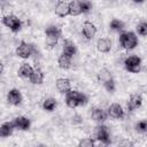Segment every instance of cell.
Returning <instances> with one entry per match:
<instances>
[{"instance_id": "1", "label": "cell", "mask_w": 147, "mask_h": 147, "mask_svg": "<svg viewBox=\"0 0 147 147\" xmlns=\"http://www.w3.org/2000/svg\"><path fill=\"white\" fill-rule=\"evenodd\" d=\"M88 99L85 94L78 92V91H72L70 90L65 94V103L69 108H76L78 106H85L87 103Z\"/></svg>"}, {"instance_id": "2", "label": "cell", "mask_w": 147, "mask_h": 147, "mask_svg": "<svg viewBox=\"0 0 147 147\" xmlns=\"http://www.w3.org/2000/svg\"><path fill=\"white\" fill-rule=\"evenodd\" d=\"M45 34H46V45L49 47H54L62 34V30L57 25H49L45 30Z\"/></svg>"}, {"instance_id": "3", "label": "cell", "mask_w": 147, "mask_h": 147, "mask_svg": "<svg viewBox=\"0 0 147 147\" xmlns=\"http://www.w3.org/2000/svg\"><path fill=\"white\" fill-rule=\"evenodd\" d=\"M119 45L124 49H133L138 46V37L134 32H123L119 36Z\"/></svg>"}, {"instance_id": "4", "label": "cell", "mask_w": 147, "mask_h": 147, "mask_svg": "<svg viewBox=\"0 0 147 147\" xmlns=\"http://www.w3.org/2000/svg\"><path fill=\"white\" fill-rule=\"evenodd\" d=\"M124 67L129 72L138 74L141 69V59L139 56H136V55L129 56L124 61Z\"/></svg>"}, {"instance_id": "5", "label": "cell", "mask_w": 147, "mask_h": 147, "mask_svg": "<svg viewBox=\"0 0 147 147\" xmlns=\"http://www.w3.org/2000/svg\"><path fill=\"white\" fill-rule=\"evenodd\" d=\"M2 24L9 28L13 32H18L22 28V22L15 15H6L2 17Z\"/></svg>"}, {"instance_id": "6", "label": "cell", "mask_w": 147, "mask_h": 147, "mask_svg": "<svg viewBox=\"0 0 147 147\" xmlns=\"http://www.w3.org/2000/svg\"><path fill=\"white\" fill-rule=\"evenodd\" d=\"M34 52V47L32 44H29L26 41H21L20 45L16 48V54L21 59H28L31 56V54Z\"/></svg>"}, {"instance_id": "7", "label": "cell", "mask_w": 147, "mask_h": 147, "mask_svg": "<svg viewBox=\"0 0 147 147\" xmlns=\"http://www.w3.org/2000/svg\"><path fill=\"white\" fill-rule=\"evenodd\" d=\"M95 137L103 145H109L110 144V133H109V130L106 125H99L96 127Z\"/></svg>"}, {"instance_id": "8", "label": "cell", "mask_w": 147, "mask_h": 147, "mask_svg": "<svg viewBox=\"0 0 147 147\" xmlns=\"http://www.w3.org/2000/svg\"><path fill=\"white\" fill-rule=\"evenodd\" d=\"M107 113H108V116H110L113 118H116V119H122V118H124V115H125L123 107L121 105H118V103L110 105V107L108 108Z\"/></svg>"}, {"instance_id": "9", "label": "cell", "mask_w": 147, "mask_h": 147, "mask_svg": "<svg viewBox=\"0 0 147 147\" xmlns=\"http://www.w3.org/2000/svg\"><path fill=\"white\" fill-rule=\"evenodd\" d=\"M7 100L13 106H18L22 102V94L17 88H11L7 94Z\"/></svg>"}, {"instance_id": "10", "label": "cell", "mask_w": 147, "mask_h": 147, "mask_svg": "<svg viewBox=\"0 0 147 147\" xmlns=\"http://www.w3.org/2000/svg\"><path fill=\"white\" fill-rule=\"evenodd\" d=\"M108 113H106L102 108H93L91 111V118L96 123H102L107 119Z\"/></svg>"}, {"instance_id": "11", "label": "cell", "mask_w": 147, "mask_h": 147, "mask_svg": "<svg viewBox=\"0 0 147 147\" xmlns=\"http://www.w3.org/2000/svg\"><path fill=\"white\" fill-rule=\"evenodd\" d=\"M14 124H15V127L17 130H21V131H26L30 129L31 126V122L28 117H24V116H18L16 117L14 121Z\"/></svg>"}, {"instance_id": "12", "label": "cell", "mask_w": 147, "mask_h": 147, "mask_svg": "<svg viewBox=\"0 0 147 147\" xmlns=\"http://www.w3.org/2000/svg\"><path fill=\"white\" fill-rule=\"evenodd\" d=\"M96 33V26L92 22H85L83 25V34L87 40H91Z\"/></svg>"}, {"instance_id": "13", "label": "cell", "mask_w": 147, "mask_h": 147, "mask_svg": "<svg viewBox=\"0 0 147 147\" xmlns=\"http://www.w3.org/2000/svg\"><path fill=\"white\" fill-rule=\"evenodd\" d=\"M55 85H56L57 91L62 94H67L71 90V84H70V80L68 78H59L56 80Z\"/></svg>"}, {"instance_id": "14", "label": "cell", "mask_w": 147, "mask_h": 147, "mask_svg": "<svg viewBox=\"0 0 147 147\" xmlns=\"http://www.w3.org/2000/svg\"><path fill=\"white\" fill-rule=\"evenodd\" d=\"M141 105H142V98L139 94H132L127 102V110L133 111V110L138 109Z\"/></svg>"}, {"instance_id": "15", "label": "cell", "mask_w": 147, "mask_h": 147, "mask_svg": "<svg viewBox=\"0 0 147 147\" xmlns=\"http://www.w3.org/2000/svg\"><path fill=\"white\" fill-rule=\"evenodd\" d=\"M15 124L14 122H5L1 124L0 126V137L1 138H6L13 134L14 130H15Z\"/></svg>"}, {"instance_id": "16", "label": "cell", "mask_w": 147, "mask_h": 147, "mask_svg": "<svg viewBox=\"0 0 147 147\" xmlns=\"http://www.w3.org/2000/svg\"><path fill=\"white\" fill-rule=\"evenodd\" d=\"M55 14L60 17H64L67 15H70L69 11V3L65 1H59L55 6Z\"/></svg>"}, {"instance_id": "17", "label": "cell", "mask_w": 147, "mask_h": 147, "mask_svg": "<svg viewBox=\"0 0 147 147\" xmlns=\"http://www.w3.org/2000/svg\"><path fill=\"white\" fill-rule=\"evenodd\" d=\"M77 52V48H76V45L71 41V40H64L63 41V46H62V53L72 57Z\"/></svg>"}, {"instance_id": "18", "label": "cell", "mask_w": 147, "mask_h": 147, "mask_svg": "<svg viewBox=\"0 0 147 147\" xmlns=\"http://www.w3.org/2000/svg\"><path fill=\"white\" fill-rule=\"evenodd\" d=\"M96 48L101 53H108L111 49V41L108 38H100L96 42Z\"/></svg>"}, {"instance_id": "19", "label": "cell", "mask_w": 147, "mask_h": 147, "mask_svg": "<svg viewBox=\"0 0 147 147\" xmlns=\"http://www.w3.org/2000/svg\"><path fill=\"white\" fill-rule=\"evenodd\" d=\"M32 72H33L32 67H31L30 64H28V63H23V64L20 67V69H18V71H17V75H18L21 78L28 79V78L31 77Z\"/></svg>"}, {"instance_id": "20", "label": "cell", "mask_w": 147, "mask_h": 147, "mask_svg": "<svg viewBox=\"0 0 147 147\" xmlns=\"http://www.w3.org/2000/svg\"><path fill=\"white\" fill-rule=\"evenodd\" d=\"M69 11L71 16H78L80 15L82 11V5L79 0H71L69 2Z\"/></svg>"}, {"instance_id": "21", "label": "cell", "mask_w": 147, "mask_h": 147, "mask_svg": "<svg viewBox=\"0 0 147 147\" xmlns=\"http://www.w3.org/2000/svg\"><path fill=\"white\" fill-rule=\"evenodd\" d=\"M30 79V82L32 83V84H41L42 82H44V72L41 71V69H39V68H36V69H33V72H32V75H31V77L29 78Z\"/></svg>"}, {"instance_id": "22", "label": "cell", "mask_w": 147, "mask_h": 147, "mask_svg": "<svg viewBox=\"0 0 147 147\" xmlns=\"http://www.w3.org/2000/svg\"><path fill=\"white\" fill-rule=\"evenodd\" d=\"M71 59L72 57H70V56H68V55H65V54H61L60 56H59V59H57V64H59V67L61 68V69H69L70 67H71Z\"/></svg>"}, {"instance_id": "23", "label": "cell", "mask_w": 147, "mask_h": 147, "mask_svg": "<svg viewBox=\"0 0 147 147\" xmlns=\"http://www.w3.org/2000/svg\"><path fill=\"white\" fill-rule=\"evenodd\" d=\"M56 106H57V102L53 98H48V99L44 100V102H42V108L47 111H53L56 108Z\"/></svg>"}, {"instance_id": "24", "label": "cell", "mask_w": 147, "mask_h": 147, "mask_svg": "<svg viewBox=\"0 0 147 147\" xmlns=\"http://www.w3.org/2000/svg\"><path fill=\"white\" fill-rule=\"evenodd\" d=\"M109 26H110V29H111L113 31L119 32V31H122V30L124 29V23H123L122 21H119V20L114 18V20H111V22H110Z\"/></svg>"}, {"instance_id": "25", "label": "cell", "mask_w": 147, "mask_h": 147, "mask_svg": "<svg viewBox=\"0 0 147 147\" xmlns=\"http://www.w3.org/2000/svg\"><path fill=\"white\" fill-rule=\"evenodd\" d=\"M98 78H99V80L103 84V83H106L107 80L111 79V78H113V76H111V72H110L108 69H102V70L99 72Z\"/></svg>"}, {"instance_id": "26", "label": "cell", "mask_w": 147, "mask_h": 147, "mask_svg": "<svg viewBox=\"0 0 147 147\" xmlns=\"http://www.w3.org/2000/svg\"><path fill=\"white\" fill-rule=\"evenodd\" d=\"M136 130L140 133H147V121H140L136 124Z\"/></svg>"}, {"instance_id": "27", "label": "cell", "mask_w": 147, "mask_h": 147, "mask_svg": "<svg viewBox=\"0 0 147 147\" xmlns=\"http://www.w3.org/2000/svg\"><path fill=\"white\" fill-rule=\"evenodd\" d=\"M137 31L140 36H147V22H141L137 25Z\"/></svg>"}, {"instance_id": "28", "label": "cell", "mask_w": 147, "mask_h": 147, "mask_svg": "<svg viewBox=\"0 0 147 147\" xmlns=\"http://www.w3.org/2000/svg\"><path fill=\"white\" fill-rule=\"evenodd\" d=\"M79 147H93L94 146V141L91 138H84L78 142Z\"/></svg>"}, {"instance_id": "29", "label": "cell", "mask_w": 147, "mask_h": 147, "mask_svg": "<svg viewBox=\"0 0 147 147\" xmlns=\"http://www.w3.org/2000/svg\"><path fill=\"white\" fill-rule=\"evenodd\" d=\"M103 86L109 93H113L115 91V80H114V78H111V79L107 80L106 83H103Z\"/></svg>"}, {"instance_id": "30", "label": "cell", "mask_w": 147, "mask_h": 147, "mask_svg": "<svg viewBox=\"0 0 147 147\" xmlns=\"http://www.w3.org/2000/svg\"><path fill=\"white\" fill-rule=\"evenodd\" d=\"M80 5H82V11H83V14H87L92 9V3L90 1H86V0L80 1Z\"/></svg>"}, {"instance_id": "31", "label": "cell", "mask_w": 147, "mask_h": 147, "mask_svg": "<svg viewBox=\"0 0 147 147\" xmlns=\"http://www.w3.org/2000/svg\"><path fill=\"white\" fill-rule=\"evenodd\" d=\"M134 2H138V3H141V2H144V0H133Z\"/></svg>"}]
</instances>
